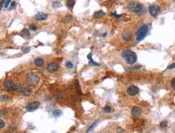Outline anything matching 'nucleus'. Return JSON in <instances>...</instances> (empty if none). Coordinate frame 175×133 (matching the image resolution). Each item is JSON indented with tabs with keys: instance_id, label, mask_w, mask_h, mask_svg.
<instances>
[{
	"instance_id": "1",
	"label": "nucleus",
	"mask_w": 175,
	"mask_h": 133,
	"mask_svg": "<svg viewBox=\"0 0 175 133\" xmlns=\"http://www.w3.org/2000/svg\"><path fill=\"white\" fill-rule=\"evenodd\" d=\"M122 57L125 60L126 63L129 65H133L136 63V60H137V56H136V53H134L133 51L129 49L124 50L122 53Z\"/></svg>"
},
{
	"instance_id": "2",
	"label": "nucleus",
	"mask_w": 175,
	"mask_h": 133,
	"mask_svg": "<svg viewBox=\"0 0 175 133\" xmlns=\"http://www.w3.org/2000/svg\"><path fill=\"white\" fill-rule=\"evenodd\" d=\"M128 10L131 12L136 13V14H140L143 10V5L141 3H136V2H130L127 6Z\"/></svg>"
},
{
	"instance_id": "3",
	"label": "nucleus",
	"mask_w": 175,
	"mask_h": 133,
	"mask_svg": "<svg viewBox=\"0 0 175 133\" xmlns=\"http://www.w3.org/2000/svg\"><path fill=\"white\" fill-rule=\"evenodd\" d=\"M148 32H149V27L147 25H142L141 27L138 29L137 32H136V40L138 42L141 41L142 40H144V38L146 36V35L148 34Z\"/></svg>"
},
{
	"instance_id": "4",
	"label": "nucleus",
	"mask_w": 175,
	"mask_h": 133,
	"mask_svg": "<svg viewBox=\"0 0 175 133\" xmlns=\"http://www.w3.org/2000/svg\"><path fill=\"white\" fill-rule=\"evenodd\" d=\"M26 81L28 84L32 85V86H36L40 82V77L36 73L31 72L27 75Z\"/></svg>"
},
{
	"instance_id": "5",
	"label": "nucleus",
	"mask_w": 175,
	"mask_h": 133,
	"mask_svg": "<svg viewBox=\"0 0 175 133\" xmlns=\"http://www.w3.org/2000/svg\"><path fill=\"white\" fill-rule=\"evenodd\" d=\"M3 86L9 91H12V90H16L17 89L20 88V85L15 84L13 81L11 80H5L3 82Z\"/></svg>"
},
{
	"instance_id": "6",
	"label": "nucleus",
	"mask_w": 175,
	"mask_h": 133,
	"mask_svg": "<svg viewBox=\"0 0 175 133\" xmlns=\"http://www.w3.org/2000/svg\"><path fill=\"white\" fill-rule=\"evenodd\" d=\"M39 106H40L39 101H33V102H32V103H28V105L26 106V109L28 111H36V110L39 107Z\"/></svg>"
},
{
	"instance_id": "7",
	"label": "nucleus",
	"mask_w": 175,
	"mask_h": 133,
	"mask_svg": "<svg viewBox=\"0 0 175 133\" xmlns=\"http://www.w3.org/2000/svg\"><path fill=\"white\" fill-rule=\"evenodd\" d=\"M149 13L150 15H152V16H157V15L159 13V11H160V7H159L158 5L157 4H154V5H152L149 7Z\"/></svg>"
},
{
	"instance_id": "8",
	"label": "nucleus",
	"mask_w": 175,
	"mask_h": 133,
	"mask_svg": "<svg viewBox=\"0 0 175 133\" xmlns=\"http://www.w3.org/2000/svg\"><path fill=\"white\" fill-rule=\"evenodd\" d=\"M127 93L130 96H135L139 93V88L136 86H130L127 89Z\"/></svg>"
},
{
	"instance_id": "9",
	"label": "nucleus",
	"mask_w": 175,
	"mask_h": 133,
	"mask_svg": "<svg viewBox=\"0 0 175 133\" xmlns=\"http://www.w3.org/2000/svg\"><path fill=\"white\" fill-rule=\"evenodd\" d=\"M58 68H59V65H58V64H57V62H51V63H49V65H48V66H47V70H48V72H49V73H55L56 71L58 69Z\"/></svg>"
},
{
	"instance_id": "10",
	"label": "nucleus",
	"mask_w": 175,
	"mask_h": 133,
	"mask_svg": "<svg viewBox=\"0 0 175 133\" xmlns=\"http://www.w3.org/2000/svg\"><path fill=\"white\" fill-rule=\"evenodd\" d=\"M20 93L25 97H28L32 93V90L29 87H22L20 89Z\"/></svg>"
},
{
	"instance_id": "11",
	"label": "nucleus",
	"mask_w": 175,
	"mask_h": 133,
	"mask_svg": "<svg viewBox=\"0 0 175 133\" xmlns=\"http://www.w3.org/2000/svg\"><path fill=\"white\" fill-rule=\"evenodd\" d=\"M35 19L38 21H43L48 19V15L43 12H38L35 15Z\"/></svg>"
},
{
	"instance_id": "12",
	"label": "nucleus",
	"mask_w": 175,
	"mask_h": 133,
	"mask_svg": "<svg viewBox=\"0 0 175 133\" xmlns=\"http://www.w3.org/2000/svg\"><path fill=\"white\" fill-rule=\"evenodd\" d=\"M141 113H142V110L139 107H134L132 110V115L135 117L140 116L141 115Z\"/></svg>"
},
{
	"instance_id": "13",
	"label": "nucleus",
	"mask_w": 175,
	"mask_h": 133,
	"mask_svg": "<svg viewBox=\"0 0 175 133\" xmlns=\"http://www.w3.org/2000/svg\"><path fill=\"white\" fill-rule=\"evenodd\" d=\"M122 39L124 40V41H129V40L132 39V34H131L129 32H124V33L122 34Z\"/></svg>"
},
{
	"instance_id": "14",
	"label": "nucleus",
	"mask_w": 175,
	"mask_h": 133,
	"mask_svg": "<svg viewBox=\"0 0 175 133\" xmlns=\"http://www.w3.org/2000/svg\"><path fill=\"white\" fill-rule=\"evenodd\" d=\"M34 64L38 67H41L45 64V61L42 58H36L35 61H34Z\"/></svg>"
},
{
	"instance_id": "15",
	"label": "nucleus",
	"mask_w": 175,
	"mask_h": 133,
	"mask_svg": "<svg viewBox=\"0 0 175 133\" xmlns=\"http://www.w3.org/2000/svg\"><path fill=\"white\" fill-rule=\"evenodd\" d=\"M21 36H22L23 38H28L30 36V32L29 31L28 29H26V28H24V29H23L21 31Z\"/></svg>"
},
{
	"instance_id": "16",
	"label": "nucleus",
	"mask_w": 175,
	"mask_h": 133,
	"mask_svg": "<svg viewBox=\"0 0 175 133\" xmlns=\"http://www.w3.org/2000/svg\"><path fill=\"white\" fill-rule=\"evenodd\" d=\"M105 15V13L104 11H98L95 12V14H94V17H95V19H100L102 18V17H103Z\"/></svg>"
},
{
	"instance_id": "17",
	"label": "nucleus",
	"mask_w": 175,
	"mask_h": 133,
	"mask_svg": "<svg viewBox=\"0 0 175 133\" xmlns=\"http://www.w3.org/2000/svg\"><path fill=\"white\" fill-rule=\"evenodd\" d=\"M87 59L90 61L89 63L90 65H96V66H99V65H100L99 63H97V62H95V61H93V59H92V53H89V54L87 55Z\"/></svg>"
},
{
	"instance_id": "18",
	"label": "nucleus",
	"mask_w": 175,
	"mask_h": 133,
	"mask_svg": "<svg viewBox=\"0 0 175 133\" xmlns=\"http://www.w3.org/2000/svg\"><path fill=\"white\" fill-rule=\"evenodd\" d=\"M61 115H62V111L58 109L54 110L53 112V116L55 117V118H59L60 116H61Z\"/></svg>"
},
{
	"instance_id": "19",
	"label": "nucleus",
	"mask_w": 175,
	"mask_h": 133,
	"mask_svg": "<svg viewBox=\"0 0 175 133\" xmlns=\"http://www.w3.org/2000/svg\"><path fill=\"white\" fill-rule=\"evenodd\" d=\"M52 7H53L54 9H57V8H60V7H62V4H61L59 1H54L53 3H52Z\"/></svg>"
},
{
	"instance_id": "20",
	"label": "nucleus",
	"mask_w": 175,
	"mask_h": 133,
	"mask_svg": "<svg viewBox=\"0 0 175 133\" xmlns=\"http://www.w3.org/2000/svg\"><path fill=\"white\" fill-rule=\"evenodd\" d=\"M99 121H95V123H92V124L90 125V128H88V130L86 131V132H91V131L93 130V129L95 128V127L97 126L98 124H99Z\"/></svg>"
},
{
	"instance_id": "21",
	"label": "nucleus",
	"mask_w": 175,
	"mask_h": 133,
	"mask_svg": "<svg viewBox=\"0 0 175 133\" xmlns=\"http://www.w3.org/2000/svg\"><path fill=\"white\" fill-rule=\"evenodd\" d=\"M74 5H75V0H68L67 1V7L69 8L72 9Z\"/></svg>"
},
{
	"instance_id": "22",
	"label": "nucleus",
	"mask_w": 175,
	"mask_h": 133,
	"mask_svg": "<svg viewBox=\"0 0 175 133\" xmlns=\"http://www.w3.org/2000/svg\"><path fill=\"white\" fill-rule=\"evenodd\" d=\"M160 126H161V128H166V127L168 126V122H167L166 120L162 121V122H161V123H160Z\"/></svg>"
},
{
	"instance_id": "23",
	"label": "nucleus",
	"mask_w": 175,
	"mask_h": 133,
	"mask_svg": "<svg viewBox=\"0 0 175 133\" xmlns=\"http://www.w3.org/2000/svg\"><path fill=\"white\" fill-rule=\"evenodd\" d=\"M111 108L109 106H106L104 108H103V111H104L105 113H109V112H111Z\"/></svg>"
},
{
	"instance_id": "24",
	"label": "nucleus",
	"mask_w": 175,
	"mask_h": 133,
	"mask_svg": "<svg viewBox=\"0 0 175 133\" xmlns=\"http://www.w3.org/2000/svg\"><path fill=\"white\" fill-rule=\"evenodd\" d=\"M73 67H74V65H73V63L71 62V61H67V62H66V68L72 69Z\"/></svg>"
},
{
	"instance_id": "25",
	"label": "nucleus",
	"mask_w": 175,
	"mask_h": 133,
	"mask_svg": "<svg viewBox=\"0 0 175 133\" xmlns=\"http://www.w3.org/2000/svg\"><path fill=\"white\" fill-rule=\"evenodd\" d=\"M30 47H24V48H23L22 49V51H23V53H28V52L30 51Z\"/></svg>"
},
{
	"instance_id": "26",
	"label": "nucleus",
	"mask_w": 175,
	"mask_h": 133,
	"mask_svg": "<svg viewBox=\"0 0 175 133\" xmlns=\"http://www.w3.org/2000/svg\"><path fill=\"white\" fill-rule=\"evenodd\" d=\"M111 16H113L115 19H120L123 16V15H117L116 13L115 12V13H112V14H111Z\"/></svg>"
},
{
	"instance_id": "27",
	"label": "nucleus",
	"mask_w": 175,
	"mask_h": 133,
	"mask_svg": "<svg viewBox=\"0 0 175 133\" xmlns=\"http://www.w3.org/2000/svg\"><path fill=\"white\" fill-rule=\"evenodd\" d=\"M15 7H16V3H15V2H12V3H11V7H9V11L13 10V9H14V8H15Z\"/></svg>"
},
{
	"instance_id": "28",
	"label": "nucleus",
	"mask_w": 175,
	"mask_h": 133,
	"mask_svg": "<svg viewBox=\"0 0 175 133\" xmlns=\"http://www.w3.org/2000/svg\"><path fill=\"white\" fill-rule=\"evenodd\" d=\"M71 20H72V16H71V15H70V16H66L65 17V19L64 20V22L68 23V22H70Z\"/></svg>"
},
{
	"instance_id": "29",
	"label": "nucleus",
	"mask_w": 175,
	"mask_h": 133,
	"mask_svg": "<svg viewBox=\"0 0 175 133\" xmlns=\"http://www.w3.org/2000/svg\"><path fill=\"white\" fill-rule=\"evenodd\" d=\"M7 99V95H5V94L1 95V102H2V103H3V102H5Z\"/></svg>"
},
{
	"instance_id": "30",
	"label": "nucleus",
	"mask_w": 175,
	"mask_h": 133,
	"mask_svg": "<svg viewBox=\"0 0 175 133\" xmlns=\"http://www.w3.org/2000/svg\"><path fill=\"white\" fill-rule=\"evenodd\" d=\"M4 126H5L4 121H3V119H1V120H0V128L3 129V128H4Z\"/></svg>"
},
{
	"instance_id": "31",
	"label": "nucleus",
	"mask_w": 175,
	"mask_h": 133,
	"mask_svg": "<svg viewBox=\"0 0 175 133\" xmlns=\"http://www.w3.org/2000/svg\"><path fill=\"white\" fill-rule=\"evenodd\" d=\"M10 3H11V0H6V3H5L4 7H6V8H7V7H8V6L10 5Z\"/></svg>"
},
{
	"instance_id": "32",
	"label": "nucleus",
	"mask_w": 175,
	"mask_h": 133,
	"mask_svg": "<svg viewBox=\"0 0 175 133\" xmlns=\"http://www.w3.org/2000/svg\"><path fill=\"white\" fill-rule=\"evenodd\" d=\"M30 30H32V31L36 30V26L35 24H31L30 25Z\"/></svg>"
},
{
	"instance_id": "33",
	"label": "nucleus",
	"mask_w": 175,
	"mask_h": 133,
	"mask_svg": "<svg viewBox=\"0 0 175 133\" xmlns=\"http://www.w3.org/2000/svg\"><path fill=\"white\" fill-rule=\"evenodd\" d=\"M5 3H6V0H2L1 1V6H0V8H1V10L3 9V6H5Z\"/></svg>"
},
{
	"instance_id": "34",
	"label": "nucleus",
	"mask_w": 175,
	"mask_h": 133,
	"mask_svg": "<svg viewBox=\"0 0 175 133\" xmlns=\"http://www.w3.org/2000/svg\"><path fill=\"white\" fill-rule=\"evenodd\" d=\"M174 68H175V63H174V64H172V65H170V66L168 67L169 69H174Z\"/></svg>"
},
{
	"instance_id": "35",
	"label": "nucleus",
	"mask_w": 175,
	"mask_h": 133,
	"mask_svg": "<svg viewBox=\"0 0 175 133\" xmlns=\"http://www.w3.org/2000/svg\"><path fill=\"white\" fill-rule=\"evenodd\" d=\"M172 87H174V88H175V78H174V80L172 81Z\"/></svg>"
},
{
	"instance_id": "36",
	"label": "nucleus",
	"mask_w": 175,
	"mask_h": 133,
	"mask_svg": "<svg viewBox=\"0 0 175 133\" xmlns=\"http://www.w3.org/2000/svg\"><path fill=\"white\" fill-rule=\"evenodd\" d=\"M6 114H7V111H3H3H1V115H5Z\"/></svg>"
},
{
	"instance_id": "37",
	"label": "nucleus",
	"mask_w": 175,
	"mask_h": 133,
	"mask_svg": "<svg viewBox=\"0 0 175 133\" xmlns=\"http://www.w3.org/2000/svg\"><path fill=\"white\" fill-rule=\"evenodd\" d=\"M118 132H124V130H122V129H119V130H118Z\"/></svg>"
},
{
	"instance_id": "38",
	"label": "nucleus",
	"mask_w": 175,
	"mask_h": 133,
	"mask_svg": "<svg viewBox=\"0 0 175 133\" xmlns=\"http://www.w3.org/2000/svg\"><path fill=\"white\" fill-rule=\"evenodd\" d=\"M106 35H107V34H106V33H104V34L103 35V37H104V36H106Z\"/></svg>"
}]
</instances>
